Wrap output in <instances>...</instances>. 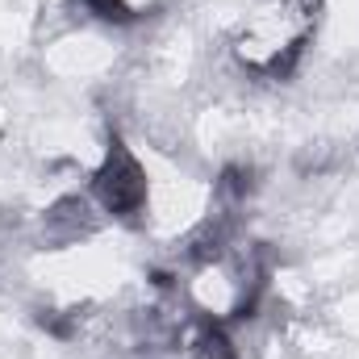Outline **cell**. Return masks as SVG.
<instances>
[{"instance_id":"1","label":"cell","mask_w":359,"mask_h":359,"mask_svg":"<svg viewBox=\"0 0 359 359\" xmlns=\"http://www.w3.org/2000/svg\"><path fill=\"white\" fill-rule=\"evenodd\" d=\"M92 196L100 201V209L117 222H138L142 209H147V196H151V180L147 168L138 163V155L126 147L121 134L109 138L104 147V159L100 168L92 172Z\"/></svg>"},{"instance_id":"2","label":"cell","mask_w":359,"mask_h":359,"mask_svg":"<svg viewBox=\"0 0 359 359\" xmlns=\"http://www.w3.org/2000/svg\"><path fill=\"white\" fill-rule=\"evenodd\" d=\"M96 230V213L84 196H59L42 217V238L50 247H72Z\"/></svg>"},{"instance_id":"3","label":"cell","mask_w":359,"mask_h":359,"mask_svg":"<svg viewBox=\"0 0 359 359\" xmlns=\"http://www.w3.org/2000/svg\"><path fill=\"white\" fill-rule=\"evenodd\" d=\"M230 234H234L230 213H213V217H205V222L188 234V243H184V259L196 264V268H213V264H222L226 251H230Z\"/></svg>"},{"instance_id":"4","label":"cell","mask_w":359,"mask_h":359,"mask_svg":"<svg viewBox=\"0 0 359 359\" xmlns=\"http://www.w3.org/2000/svg\"><path fill=\"white\" fill-rule=\"evenodd\" d=\"M188 351L196 359H238V343L230 334V322L213 318V313H201L192 322V334H188Z\"/></svg>"},{"instance_id":"5","label":"cell","mask_w":359,"mask_h":359,"mask_svg":"<svg viewBox=\"0 0 359 359\" xmlns=\"http://www.w3.org/2000/svg\"><path fill=\"white\" fill-rule=\"evenodd\" d=\"M251 192H255V168H251V163H230V168H222V176H217V196H222L226 209L247 205Z\"/></svg>"},{"instance_id":"6","label":"cell","mask_w":359,"mask_h":359,"mask_svg":"<svg viewBox=\"0 0 359 359\" xmlns=\"http://www.w3.org/2000/svg\"><path fill=\"white\" fill-rule=\"evenodd\" d=\"M84 8H88L96 21H109V25H134V21H142L147 13L142 8H134L130 0H80Z\"/></svg>"},{"instance_id":"7","label":"cell","mask_w":359,"mask_h":359,"mask_svg":"<svg viewBox=\"0 0 359 359\" xmlns=\"http://www.w3.org/2000/svg\"><path fill=\"white\" fill-rule=\"evenodd\" d=\"M38 326L59 339V343H72L76 339V313H63V309H38Z\"/></svg>"}]
</instances>
